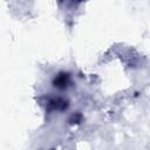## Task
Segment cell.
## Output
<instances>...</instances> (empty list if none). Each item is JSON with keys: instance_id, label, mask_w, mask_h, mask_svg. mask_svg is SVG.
Here are the masks:
<instances>
[{"instance_id": "cell-1", "label": "cell", "mask_w": 150, "mask_h": 150, "mask_svg": "<svg viewBox=\"0 0 150 150\" xmlns=\"http://www.w3.org/2000/svg\"><path fill=\"white\" fill-rule=\"evenodd\" d=\"M69 84V75L68 74H60L54 80V86L56 88L63 89Z\"/></svg>"}, {"instance_id": "cell-2", "label": "cell", "mask_w": 150, "mask_h": 150, "mask_svg": "<svg viewBox=\"0 0 150 150\" xmlns=\"http://www.w3.org/2000/svg\"><path fill=\"white\" fill-rule=\"evenodd\" d=\"M49 105L52 109H56V110H63L68 107V102L62 100V98H54L52 101H49Z\"/></svg>"}]
</instances>
